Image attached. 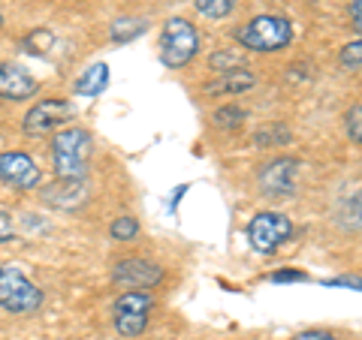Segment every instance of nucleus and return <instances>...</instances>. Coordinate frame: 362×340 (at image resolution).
<instances>
[{
  "label": "nucleus",
  "mask_w": 362,
  "mask_h": 340,
  "mask_svg": "<svg viewBox=\"0 0 362 340\" xmlns=\"http://www.w3.org/2000/svg\"><path fill=\"white\" fill-rule=\"evenodd\" d=\"M235 40L251 51H281L293 42V25L281 16H257L235 30Z\"/></svg>",
  "instance_id": "obj_3"
},
{
  "label": "nucleus",
  "mask_w": 362,
  "mask_h": 340,
  "mask_svg": "<svg viewBox=\"0 0 362 340\" xmlns=\"http://www.w3.org/2000/svg\"><path fill=\"white\" fill-rule=\"evenodd\" d=\"M233 9H235V0H197V13L214 21L233 16Z\"/></svg>",
  "instance_id": "obj_16"
},
{
  "label": "nucleus",
  "mask_w": 362,
  "mask_h": 340,
  "mask_svg": "<svg viewBox=\"0 0 362 340\" xmlns=\"http://www.w3.org/2000/svg\"><path fill=\"white\" fill-rule=\"evenodd\" d=\"M0 181L13 190H37L42 181V172L28 154L6 151V154H0Z\"/></svg>",
  "instance_id": "obj_9"
},
{
  "label": "nucleus",
  "mask_w": 362,
  "mask_h": 340,
  "mask_svg": "<svg viewBox=\"0 0 362 340\" xmlns=\"http://www.w3.org/2000/svg\"><path fill=\"white\" fill-rule=\"evenodd\" d=\"M293 340H338V337L329 334V332H320V328H311V332H302V334H296Z\"/></svg>",
  "instance_id": "obj_24"
},
{
  "label": "nucleus",
  "mask_w": 362,
  "mask_h": 340,
  "mask_svg": "<svg viewBox=\"0 0 362 340\" xmlns=\"http://www.w3.org/2000/svg\"><path fill=\"white\" fill-rule=\"evenodd\" d=\"M293 235V220L281 211H259L247 223V241L257 253H275L281 244H287Z\"/></svg>",
  "instance_id": "obj_6"
},
{
  "label": "nucleus",
  "mask_w": 362,
  "mask_h": 340,
  "mask_svg": "<svg viewBox=\"0 0 362 340\" xmlns=\"http://www.w3.org/2000/svg\"><path fill=\"white\" fill-rule=\"evenodd\" d=\"M154 310V298L142 289H127L124 296L115 298L112 304V320H115L118 334L124 337H139L148 325V316Z\"/></svg>",
  "instance_id": "obj_5"
},
{
  "label": "nucleus",
  "mask_w": 362,
  "mask_h": 340,
  "mask_svg": "<svg viewBox=\"0 0 362 340\" xmlns=\"http://www.w3.org/2000/svg\"><path fill=\"white\" fill-rule=\"evenodd\" d=\"M90 151H94V139L88 130H61L52 142V166L58 178L70 181H85L88 178V163Z\"/></svg>",
  "instance_id": "obj_1"
},
{
  "label": "nucleus",
  "mask_w": 362,
  "mask_h": 340,
  "mask_svg": "<svg viewBox=\"0 0 362 340\" xmlns=\"http://www.w3.org/2000/svg\"><path fill=\"white\" fill-rule=\"evenodd\" d=\"M350 25L356 33L362 30V0H350Z\"/></svg>",
  "instance_id": "obj_23"
},
{
  "label": "nucleus",
  "mask_w": 362,
  "mask_h": 340,
  "mask_svg": "<svg viewBox=\"0 0 362 340\" xmlns=\"http://www.w3.org/2000/svg\"><path fill=\"white\" fill-rule=\"evenodd\" d=\"M85 199H88L85 181L58 178V184H52V187H45V190H42V202H45V205L61 208V211H76Z\"/></svg>",
  "instance_id": "obj_12"
},
{
  "label": "nucleus",
  "mask_w": 362,
  "mask_h": 340,
  "mask_svg": "<svg viewBox=\"0 0 362 340\" xmlns=\"http://www.w3.org/2000/svg\"><path fill=\"white\" fill-rule=\"evenodd\" d=\"M254 87V75L247 70H226L221 73V78H214V82L206 87V94H242V90H251Z\"/></svg>",
  "instance_id": "obj_14"
},
{
  "label": "nucleus",
  "mask_w": 362,
  "mask_h": 340,
  "mask_svg": "<svg viewBox=\"0 0 362 340\" xmlns=\"http://www.w3.org/2000/svg\"><path fill=\"white\" fill-rule=\"evenodd\" d=\"M245 118H247V111L239 106H226V109L214 111V123H218V127H239Z\"/></svg>",
  "instance_id": "obj_18"
},
{
  "label": "nucleus",
  "mask_w": 362,
  "mask_h": 340,
  "mask_svg": "<svg viewBox=\"0 0 362 340\" xmlns=\"http://www.w3.org/2000/svg\"><path fill=\"white\" fill-rule=\"evenodd\" d=\"M272 283H299V280H308L302 274V271H275V274H269Z\"/></svg>",
  "instance_id": "obj_22"
},
{
  "label": "nucleus",
  "mask_w": 362,
  "mask_h": 340,
  "mask_svg": "<svg viewBox=\"0 0 362 340\" xmlns=\"http://www.w3.org/2000/svg\"><path fill=\"white\" fill-rule=\"evenodd\" d=\"M199 51V33L190 25L187 18H169L163 30H160V42H157V54H160V63L169 70H181L190 61L197 58Z\"/></svg>",
  "instance_id": "obj_2"
},
{
  "label": "nucleus",
  "mask_w": 362,
  "mask_h": 340,
  "mask_svg": "<svg viewBox=\"0 0 362 340\" xmlns=\"http://www.w3.org/2000/svg\"><path fill=\"white\" fill-rule=\"evenodd\" d=\"M347 135H350V142L354 145L362 142V106L359 103L347 111Z\"/></svg>",
  "instance_id": "obj_20"
},
{
  "label": "nucleus",
  "mask_w": 362,
  "mask_h": 340,
  "mask_svg": "<svg viewBox=\"0 0 362 340\" xmlns=\"http://www.w3.org/2000/svg\"><path fill=\"white\" fill-rule=\"evenodd\" d=\"M42 304V289L18 268L0 265V310L6 313H33Z\"/></svg>",
  "instance_id": "obj_4"
},
{
  "label": "nucleus",
  "mask_w": 362,
  "mask_h": 340,
  "mask_svg": "<svg viewBox=\"0 0 362 340\" xmlns=\"http://www.w3.org/2000/svg\"><path fill=\"white\" fill-rule=\"evenodd\" d=\"M40 82L33 78L25 66L18 63H0V99H13V103H21V99L37 97Z\"/></svg>",
  "instance_id": "obj_11"
},
{
  "label": "nucleus",
  "mask_w": 362,
  "mask_h": 340,
  "mask_svg": "<svg viewBox=\"0 0 362 340\" xmlns=\"http://www.w3.org/2000/svg\"><path fill=\"white\" fill-rule=\"evenodd\" d=\"M145 30H148V21H142V18H118L115 25H109V37H112V42H130L136 37H142Z\"/></svg>",
  "instance_id": "obj_15"
},
{
  "label": "nucleus",
  "mask_w": 362,
  "mask_h": 340,
  "mask_svg": "<svg viewBox=\"0 0 362 340\" xmlns=\"http://www.w3.org/2000/svg\"><path fill=\"white\" fill-rule=\"evenodd\" d=\"M299 169H302V163L296 157H278V160H272L263 172H259L257 184L266 196H293V193H296Z\"/></svg>",
  "instance_id": "obj_8"
},
{
  "label": "nucleus",
  "mask_w": 362,
  "mask_h": 340,
  "mask_svg": "<svg viewBox=\"0 0 362 340\" xmlns=\"http://www.w3.org/2000/svg\"><path fill=\"white\" fill-rule=\"evenodd\" d=\"M112 280L118 286H127V289H148L157 286L163 280V268L157 262H148V259H121L112 268Z\"/></svg>",
  "instance_id": "obj_10"
},
{
  "label": "nucleus",
  "mask_w": 362,
  "mask_h": 340,
  "mask_svg": "<svg viewBox=\"0 0 362 340\" xmlns=\"http://www.w3.org/2000/svg\"><path fill=\"white\" fill-rule=\"evenodd\" d=\"M106 87H109V63H90L73 85L78 97H100Z\"/></svg>",
  "instance_id": "obj_13"
},
{
  "label": "nucleus",
  "mask_w": 362,
  "mask_h": 340,
  "mask_svg": "<svg viewBox=\"0 0 362 340\" xmlns=\"http://www.w3.org/2000/svg\"><path fill=\"white\" fill-rule=\"evenodd\" d=\"M70 115L73 106L66 99H40L21 121V130H25L28 139H42V135L61 130V123L70 121Z\"/></svg>",
  "instance_id": "obj_7"
},
{
  "label": "nucleus",
  "mask_w": 362,
  "mask_h": 340,
  "mask_svg": "<svg viewBox=\"0 0 362 340\" xmlns=\"http://www.w3.org/2000/svg\"><path fill=\"white\" fill-rule=\"evenodd\" d=\"M136 232H139V223H136V217H130V214H124V217H118L109 226V235L115 238V241H133Z\"/></svg>",
  "instance_id": "obj_17"
},
{
  "label": "nucleus",
  "mask_w": 362,
  "mask_h": 340,
  "mask_svg": "<svg viewBox=\"0 0 362 340\" xmlns=\"http://www.w3.org/2000/svg\"><path fill=\"white\" fill-rule=\"evenodd\" d=\"M341 66L350 73H359V66H362V42L359 40H354L350 45L341 49Z\"/></svg>",
  "instance_id": "obj_19"
},
{
  "label": "nucleus",
  "mask_w": 362,
  "mask_h": 340,
  "mask_svg": "<svg viewBox=\"0 0 362 340\" xmlns=\"http://www.w3.org/2000/svg\"><path fill=\"white\" fill-rule=\"evenodd\" d=\"M16 238V223H13V214L9 211H0V244L13 241Z\"/></svg>",
  "instance_id": "obj_21"
}]
</instances>
